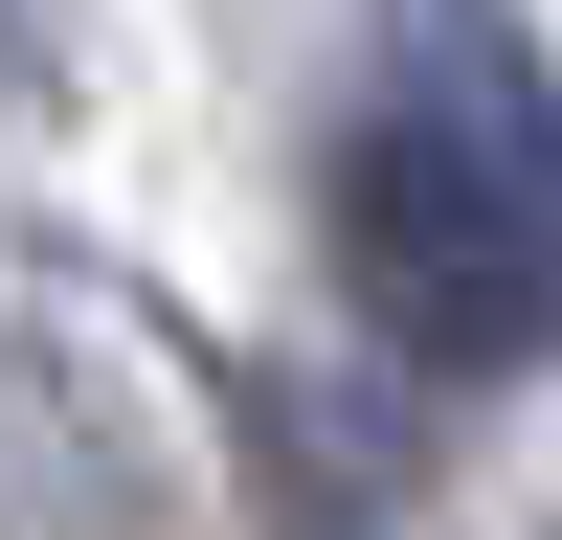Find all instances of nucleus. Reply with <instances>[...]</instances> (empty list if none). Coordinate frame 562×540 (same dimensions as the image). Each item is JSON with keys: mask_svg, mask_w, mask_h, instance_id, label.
<instances>
[{"mask_svg": "<svg viewBox=\"0 0 562 540\" xmlns=\"http://www.w3.org/2000/svg\"><path fill=\"white\" fill-rule=\"evenodd\" d=\"M338 293L428 383L562 360V68L518 0H383L338 90Z\"/></svg>", "mask_w": 562, "mask_h": 540, "instance_id": "obj_1", "label": "nucleus"}, {"mask_svg": "<svg viewBox=\"0 0 562 540\" xmlns=\"http://www.w3.org/2000/svg\"><path fill=\"white\" fill-rule=\"evenodd\" d=\"M23 68H45V0H0V90H23Z\"/></svg>", "mask_w": 562, "mask_h": 540, "instance_id": "obj_2", "label": "nucleus"}]
</instances>
